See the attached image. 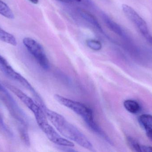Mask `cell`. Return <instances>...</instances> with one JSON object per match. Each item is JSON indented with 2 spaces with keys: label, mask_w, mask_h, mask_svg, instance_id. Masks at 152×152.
<instances>
[{
  "label": "cell",
  "mask_w": 152,
  "mask_h": 152,
  "mask_svg": "<svg viewBox=\"0 0 152 152\" xmlns=\"http://www.w3.org/2000/svg\"><path fill=\"white\" fill-rule=\"evenodd\" d=\"M47 119L57 131L65 138L75 142L80 146L94 151V146L88 138L75 126L56 112L47 109H43Z\"/></svg>",
  "instance_id": "obj_1"
},
{
  "label": "cell",
  "mask_w": 152,
  "mask_h": 152,
  "mask_svg": "<svg viewBox=\"0 0 152 152\" xmlns=\"http://www.w3.org/2000/svg\"><path fill=\"white\" fill-rule=\"evenodd\" d=\"M54 98L59 103L80 116L88 127L94 133L103 138L109 143L112 144L109 137L96 122L93 111L89 107L82 103L68 99L60 95H55Z\"/></svg>",
  "instance_id": "obj_2"
},
{
  "label": "cell",
  "mask_w": 152,
  "mask_h": 152,
  "mask_svg": "<svg viewBox=\"0 0 152 152\" xmlns=\"http://www.w3.org/2000/svg\"><path fill=\"white\" fill-rule=\"evenodd\" d=\"M36 121L39 127L51 142L62 147H74V142L61 137L49 124L46 116L36 120Z\"/></svg>",
  "instance_id": "obj_3"
},
{
  "label": "cell",
  "mask_w": 152,
  "mask_h": 152,
  "mask_svg": "<svg viewBox=\"0 0 152 152\" xmlns=\"http://www.w3.org/2000/svg\"><path fill=\"white\" fill-rule=\"evenodd\" d=\"M23 44L44 69H49L50 62L42 46L35 40L29 37L23 39Z\"/></svg>",
  "instance_id": "obj_4"
},
{
  "label": "cell",
  "mask_w": 152,
  "mask_h": 152,
  "mask_svg": "<svg viewBox=\"0 0 152 152\" xmlns=\"http://www.w3.org/2000/svg\"><path fill=\"white\" fill-rule=\"evenodd\" d=\"M122 10L127 18L137 27L145 38L150 35L146 22L133 8L127 4H123Z\"/></svg>",
  "instance_id": "obj_5"
},
{
  "label": "cell",
  "mask_w": 152,
  "mask_h": 152,
  "mask_svg": "<svg viewBox=\"0 0 152 152\" xmlns=\"http://www.w3.org/2000/svg\"><path fill=\"white\" fill-rule=\"evenodd\" d=\"M4 85L33 112L35 117L43 112L42 108L37 103L35 102L32 98L27 95L20 89L7 83H5Z\"/></svg>",
  "instance_id": "obj_6"
},
{
  "label": "cell",
  "mask_w": 152,
  "mask_h": 152,
  "mask_svg": "<svg viewBox=\"0 0 152 152\" xmlns=\"http://www.w3.org/2000/svg\"><path fill=\"white\" fill-rule=\"evenodd\" d=\"M102 18L107 26L113 33L119 36L122 39L128 36L122 28L118 23L112 19L109 16L105 13H103L102 14Z\"/></svg>",
  "instance_id": "obj_7"
},
{
  "label": "cell",
  "mask_w": 152,
  "mask_h": 152,
  "mask_svg": "<svg viewBox=\"0 0 152 152\" xmlns=\"http://www.w3.org/2000/svg\"><path fill=\"white\" fill-rule=\"evenodd\" d=\"M139 123L145 130L146 136L152 142V116L149 114H143L139 117Z\"/></svg>",
  "instance_id": "obj_8"
},
{
  "label": "cell",
  "mask_w": 152,
  "mask_h": 152,
  "mask_svg": "<svg viewBox=\"0 0 152 152\" xmlns=\"http://www.w3.org/2000/svg\"><path fill=\"white\" fill-rule=\"evenodd\" d=\"M78 12L80 17L86 21L90 23L98 30L102 31V27L100 23L98 22L97 19L93 14L83 9H79Z\"/></svg>",
  "instance_id": "obj_9"
},
{
  "label": "cell",
  "mask_w": 152,
  "mask_h": 152,
  "mask_svg": "<svg viewBox=\"0 0 152 152\" xmlns=\"http://www.w3.org/2000/svg\"><path fill=\"white\" fill-rule=\"evenodd\" d=\"M0 40L13 46H16L18 44L17 39L14 36L4 30L1 27H0Z\"/></svg>",
  "instance_id": "obj_10"
},
{
  "label": "cell",
  "mask_w": 152,
  "mask_h": 152,
  "mask_svg": "<svg viewBox=\"0 0 152 152\" xmlns=\"http://www.w3.org/2000/svg\"><path fill=\"white\" fill-rule=\"evenodd\" d=\"M123 105L126 110L132 114L137 113L141 109L140 104L134 100H126L124 102Z\"/></svg>",
  "instance_id": "obj_11"
},
{
  "label": "cell",
  "mask_w": 152,
  "mask_h": 152,
  "mask_svg": "<svg viewBox=\"0 0 152 152\" xmlns=\"http://www.w3.org/2000/svg\"><path fill=\"white\" fill-rule=\"evenodd\" d=\"M0 14L9 19L14 18V14L11 9L2 0H0Z\"/></svg>",
  "instance_id": "obj_12"
},
{
  "label": "cell",
  "mask_w": 152,
  "mask_h": 152,
  "mask_svg": "<svg viewBox=\"0 0 152 152\" xmlns=\"http://www.w3.org/2000/svg\"><path fill=\"white\" fill-rule=\"evenodd\" d=\"M127 142L130 148L134 151L142 152L143 145L140 144L135 139L131 137L128 136L126 137Z\"/></svg>",
  "instance_id": "obj_13"
},
{
  "label": "cell",
  "mask_w": 152,
  "mask_h": 152,
  "mask_svg": "<svg viewBox=\"0 0 152 152\" xmlns=\"http://www.w3.org/2000/svg\"><path fill=\"white\" fill-rule=\"evenodd\" d=\"M86 43L88 47L93 51H100L102 47V43L100 41L96 39H88Z\"/></svg>",
  "instance_id": "obj_14"
},
{
  "label": "cell",
  "mask_w": 152,
  "mask_h": 152,
  "mask_svg": "<svg viewBox=\"0 0 152 152\" xmlns=\"http://www.w3.org/2000/svg\"><path fill=\"white\" fill-rule=\"evenodd\" d=\"M19 131L20 137L23 142L28 146L30 145V140H29V137L27 131L26 126L20 125L19 127Z\"/></svg>",
  "instance_id": "obj_15"
},
{
  "label": "cell",
  "mask_w": 152,
  "mask_h": 152,
  "mask_svg": "<svg viewBox=\"0 0 152 152\" xmlns=\"http://www.w3.org/2000/svg\"><path fill=\"white\" fill-rule=\"evenodd\" d=\"M0 132L7 136H11V133L8 129L7 127L6 126L4 123V121L3 120L1 115H0Z\"/></svg>",
  "instance_id": "obj_16"
},
{
  "label": "cell",
  "mask_w": 152,
  "mask_h": 152,
  "mask_svg": "<svg viewBox=\"0 0 152 152\" xmlns=\"http://www.w3.org/2000/svg\"><path fill=\"white\" fill-rule=\"evenodd\" d=\"M0 65L3 70L11 67L7 61L1 55H0Z\"/></svg>",
  "instance_id": "obj_17"
},
{
  "label": "cell",
  "mask_w": 152,
  "mask_h": 152,
  "mask_svg": "<svg viewBox=\"0 0 152 152\" xmlns=\"http://www.w3.org/2000/svg\"><path fill=\"white\" fill-rule=\"evenodd\" d=\"M146 40L148 41V42H149V43H150L151 45H152V36L151 35H149V36L147 37H145Z\"/></svg>",
  "instance_id": "obj_18"
},
{
  "label": "cell",
  "mask_w": 152,
  "mask_h": 152,
  "mask_svg": "<svg viewBox=\"0 0 152 152\" xmlns=\"http://www.w3.org/2000/svg\"><path fill=\"white\" fill-rule=\"evenodd\" d=\"M28 1L34 4H37L39 2V0H28Z\"/></svg>",
  "instance_id": "obj_19"
},
{
  "label": "cell",
  "mask_w": 152,
  "mask_h": 152,
  "mask_svg": "<svg viewBox=\"0 0 152 152\" xmlns=\"http://www.w3.org/2000/svg\"><path fill=\"white\" fill-rule=\"evenodd\" d=\"M58 1H60L61 2H70V1L69 0H58Z\"/></svg>",
  "instance_id": "obj_20"
}]
</instances>
